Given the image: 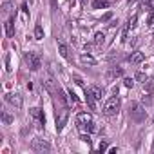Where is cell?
I'll return each instance as SVG.
<instances>
[{
	"label": "cell",
	"instance_id": "obj_20",
	"mask_svg": "<svg viewBox=\"0 0 154 154\" xmlns=\"http://www.w3.org/2000/svg\"><path fill=\"white\" fill-rule=\"evenodd\" d=\"M35 38H36V40H42V38H44V29H42L40 24L35 27Z\"/></svg>",
	"mask_w": 154,
	"mask_h": 154
},
{
	"label": "cell",
	"instance_id": "obj_2",
	"mask_svg": "<svg viewBox=\"0 0 154 154\" xmlns=\"http://www.w3.org/2000/svg\"><path fill=\"white\" fill-rule=\"evenodd\" d=\"M131 118H132L136 123L145 122V118H147V111H145V107H143L141 103H138V102L131 103Z\"/></svg>",
	"mask_w": 154,
	"mask_h": 154
},
{
	"label": "cell",
	"instance_id": "obj_27",
	"mask_svg": "<svg viewBox=\"0 0 154 154\" xmlns=\"http://www.w3.org/2000/svg\"><path fill=\"white\" fill-rule=\"evenodd\" d=\"M145 6H147L149 9H152V11H154V0H145Z\"/></svg>",
	"mask_w": 154,
	"mask_h": 154
},
{
	"label": "cell",
	"instance_id": "obj_3",
	"mask_svg": "<svg viewBox=\"0 0 154 154\" xmlns=\"http://www.w3.org/2000/svg\"><path fill=\"white\" fill-rule=\"evenodd\" d=\"M31 149H33L35 152L44 154V152H49V150H51V143L45 141V140H42V138H35V140L31 141Z\"/></svg>",
	"mask_w": 154,
	"mask_h": 154
},
{
	"label": "cell",
	"instance_id": "obj_24",
	"mask_svg": "<svg viewBox=\"0 0 154 154\" xmlns=\"http://www.w3.org/2000/svg\"><path fill=\"white\" fill-rule=\"evenodd\" d=\"M136 80H140V82H143V84H145V82H147V76H145L143 72H138V74H136Z\"/></svg>",
	"mask_w": 154,
	"mask_h": 154
},
{
	"label": "cell",
	"instance_id": "obj_23",
	"mask_svg": "<svg viewBox=\"0 0 154 154\" xmlns=\"http://www.w3.org/2000/svg\"><path fill=\"white\" fill-rule=\"evenodd\" d=\"M2 120H4V123H11V122H13V118H11L8 112H2Z\"/></svg>",
	"mask_w": 154,
	"mask_h": 154
},
{
	"label": "cell",
	"instance_id": "obj_1",
	"mask_svg": "<svg viewBox=\"0 0 154 154\" xmlns=\"http://www.w3.org/2000/svg\"><path fill=\"white\" fill-rule=\"evenodd\" d=\"M120 98L114 94V96H111L107 102H105V105H103V114L105 116H114V114H118V111H120Z\"/></svg>",
	"mask_w": 154,
	"mask_h": 154
},
{
	"label": "cell",
	"instance_id": "obj_9",
	"mask_svg": "<svg viewBox=\"0 0 154 154\" xmlns=\"http://www.w3.org/2000/svg\"><path fill=\"white\" fill-rule=\"evenodd\" d=\"M93 122V116L89 112H78L76 114V123L78 125H85V123H91Z\"/></svg>",
	"mask_w": 154,
	"mask_h": 154
},
{
	"label": "cell",
	"instance_id": "obj_16",
	"mask_svg": "<svg viewBox=\"0 0 154 154\" xmlns=\"http://www.w3.org/2000/svg\"><path fill=\"white\" fill-rule=\"evenodd\" d=\"M58 51H60V54H62V58H69V49H67V45L65 44H58Z\"/></svg>",
	"mask_w": 154,
	"mask_h": 154
},
{
	"label": "cell",
	"instance_id": "obj_11",
	"mask_svg": "<svg viewBox=\"0 0 154 154\" xmlns=\"http://www.w3.org/2000/svg\"><path fill=\"white\" fill-rule=\"evenodd\" d=\"M87 91H89V93H91L96 100H102V96H103V89H102L100 85H91Z\"/></svg>",
	"mask_w": 154,
	"mask_h": 154
},
{
	"label": "cell",
	"instance_id": "obj_7",
	"mask_svg": "<svg viewBox=\"0 0 154 154\" xmlns=\"http://www.w3.org/2000/svg\"><path fill=\"white\" fill-rule=\"evenodd\" d=\"M67 116H69L67 107H62V114H60V118L56 120V131H58V132L63 129V125H65V122H67Z\"/></svg>",
	"mask_w": 154,
	"mask_h": 154
},
{
	"label": "cell",
	"instance_id": "obj_31",
	"mask_svg": "<svg viewBox=\"0 0 154 154\" xmlns=\"http://www.w3.org/2000/svg\"><path fill=\"white\" fill-rule=\"evenodd\" d=\"M152 36H154V33H152Z\"/></svg>",
	"mask_w": 154,
	"mask_h": 154
},
{
	"label": "cell",
	"instance_id": "obj_17",
	"mask_svg": "<svg viewBox=\"0 0 154 154\" xmlns=\"http://www.w3.org/2000/svg\"><path fill=\"white\" fill-rule=\"evenodd\" d=\"M111 4V0H96V2L93 4V8L94 9H100V8H107Z\"/></svg>",
	"mask_w": 154,
	"mask_h": 154
},
{
	"label": "cell",
	"instance_id": "obj_22",
	"mask_svg": "<svg viewBox=\"0 0 154 154\" xmlns=\"http://www.w3.org/2000/svg\"><path fill=\"white\" fill-rule=\"evenodd\" d=\"M67 94H69V102L71 103H78V98H76V94L72 91H67Z\"/></svg>",
	"mask_w": 154,
	"mask_h": 154
},
{
	"label": "cell",
	"instance_id": "obj_5",
	"mask_svg": "<svg viewBox=\"0 0 154 154\" xmlns=\"http://www.w3.org/2000/svg\"><path fill=\"white\" fill-rule=\"evenodd\" d=\"M29 114H31V118H33V122H35V125H36V127H40V129H42V127L45 125V116L42 114V111H40L38 107H33V109L29 111Z\"/></svg>",
	"mask_w": 154,
	"mask_h": 154
},
{
	"label": "cell",
	"instance_id": "obj_4",
	"mask_svg": "<svg viewBox=\"0 0 154 154\" xmlns=\"http://www.w3.org/2000/svg\"><path fill=\"white\" fill-rule=\"evenodd\" d=\"M24 60H26V63L29 65V69H31V71H38V69L42 67L40 56H38L36 53H27V54L24 56Z\"/></svg>",
	"mask_w": 154,
	"mask_h": 154
},
{
	"label": "cell",
	"instance_id": "obj_29",
	"mask_svg": "<svg viewBox=\"0 0 154 154\" xmlns=\"http://www.w3.org/2000/svg\"><path fill=\"white\" fill-rule=\"evenodd\" d=\"M127 2H129V4H134V2H136V0H127Z\"/></svg>",
	"mask_w": 154,
	"mask_h": 154
},
{
	"label": "cell",
	"instance_id": "obj_28",
	"mask_svg": "<svg viewBox=\"0 0 154 154\" xmlns=\"http://www.w3.org/2000/svg\"><path fill=\"white\" fill-rule=\"evenodd\" d=\"M11 11V2H6L4 4V13H9Z\"/></svg>",
	"mask_w": 154,
	"mask_h": 154
},
{
	"label": "cell",
	"instance_id": "obj_25",
	"mask_svg": "<svg viewBox=\"0 0 154 154\" xmlns=\"http://www.w3.org/2000/svg\"><path fill=\"white\" fill-rule=\"evenodd\" d=\"M80 140H82V141H85L87 145H91V136H89V134H82V136H80Z\"/></svg>",
	"mask_w": 154,
	"mask_h": 154
},
{
	"label": "cell",
	"instance_id": "obj_21",
	"mask_svg": "<svg viewBox=\"0 0 154 154\" xmlns=\"http://www.w3.org/2000/svg\"><path fill=\"white\" fill-rule=\"evenodd\" d=\"M123 85H125L127 89H131V87L134 85V78H129V76H127V78H123Z\"/></svg>",
	"mask_w": 154,
	"mask_h": 154
},
{
	"label": "cell",
	"instance_id": "obj_10",
	"mask_svg": "<svg viewBox=\"0 0 154 154\" xmlns=\"http://www.w3.org/2000/svg\"><path fill=\"white\" fill-rule=\"evenodd\" d=\"M143 58H145V54H143L141 51H134V53H131V54H129V58H127V60H129L131 63H141V62H143Z\"/></svg>",
	"mask_w": 154,
	"mask_h": 154
},
{
	"label": "cell",
	"instance_id": "obj_14",
	"mask_svg": "<svg viewBox=\"0 0 154 154\" xmlns=\"http://www.w3.org/2000/svg\"><path fill=\"white\" fill-rule=\"evenodd\" d=\"M122 74H123V69H122V67H112V69L109 71V74H107V78L112 80L114 76H122Z\"/></svg>",
	"mask_w": 154,
	"mask_h": 154
},
{
	"label": "cell",
	"instance_id": "obj_12",
	"mask_svg": "<svg viewBox=\"0 0 154 154\" xmlns=\"http://www.w3.org/2000/svg\"><path fill=\"white\" fill-rule=\"evenodd\" d=\"M85 102L89 103L91 111H96V98H94V96H93V94H91L87 89H85Z\"/></svg>",
	"mask_w": 154,
	"mask_h": 154
},
{
	"label": "cell",
	"instance_id": "obj_19",
	"mask_svg": "<svg viewBox=\"0 0 154 154\" xmlns=\"http://www.w3.org/2000/svg\"><path fill=\"white\" fill-rule=\"evenodd\" d=\"M103 42H105V33H96L94 35V44L96 45H102Z\"/></svg>",
	"mask_w": 154,
	"mask_h": 154
},
{
	"label": "cell",
	"instance_id": "obj_26",
	"mask_svg": "<svg viewBox=\"0 0 154 154\" xmlns=\"http://www.w3.org/2000/svg\"><path fill=\"white\" fill-rule=\"evenodd\" d=\"M107 149H109V145H107V141H102V143H100V147H98V150H100V152H105Z\"/></svg>",
	"mask_w": 154,
	"mask_h": 154
},
{
	"label": "cell",
	"instance_id": "obj_18",
	"mask_svg": "<svg viewBox=\"0 0 154 154\" xmlns=\"http://www.w3.org/2000/svg\"><path fill=\"white\" fill-rule=\"evenodd\" d=\"M80 60H82L84 63H89V65H94V63H96V60H94L91 54H82V56H80Z\"/></svg>",
	"mask_w": 154,
	"mask_h": 154
},
{
	"label": "cell",
	"instance_id": "obj_13",
	"mask_svg": "<svg viewBox=\"0 0 154 154\" xmlns=\"http://www.w3.org/2000/svg\"><path fill=\"white\" fill-rule=\"evenodd\" d=\"M78 129L84 131V132H85V131H87V132H98V127H96L93 122H91V123H85V125H78Z\"/></svg>",
	"mask_w": 154,
	"mask_h": 154
},
{
	"label": "cell",
	"instance_id": "obj_30",
	"mask_svg": "<svg viewBox=\"0 0 154 154\" xmlns=\"http://www.w3.org/2000/svg\"><path fill=\"white\" fill-rule=\"evenodd\" d=\"M152 84H154V78H152Z\"/></svg>",
	"mask_w": 154,
	"mask_h": 154
},
{
	"label": "cell",
	"instance_id": "obj_15",
	"mask_svg": "<svg viewBox=\"0 0 154 154\" xmlns=\"http://www.w3.org/2000/svg\"><path fill=\"white\" fill-rule=\"evenodd\" d=\"M6 33H8V36H13V35H15V29H13V17L6 22Z\"/></svg>",
	"mask_w": 154,
	"mask_h": 154
},
{
	"label": "cell",
	"instance_id": "obj_6",
	"mask_svg": "<svg viewBox=\"0 0 154 154\" xmlns=\"http://www.w3.org/2000/svg\"><path fill=\"white\" fill-rule=\"evenodd\" d=\"M6 100H8L11 105H15L17 109L22 107V96H20L18 93H8V94H6Z\"/></svg>",
	"mask_w": 154,
	"mask_h": 154
},
{
	"label": "cell",
	"instance_id": "obj_8",
	"mask_svg": "<svg viewBox=\"0 0 154 154\" xmlns=\"http://www.w3.org/2000/svg\"><path fill=\"white\" fill-rule=\"evenodd\" d=\"M136 22H138V15H134L132 18H129V22H127V26H125V29H123V36H122V42H125V40H127V35H129V31H131V29H134Z\"/></svg>",
	"mask_w": 154,
	"mask_h": 154
}]
</instances>
